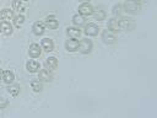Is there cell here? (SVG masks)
Masks as SVG:
<instances>
[{
    "label": "cell",
    "instance_id": "9a60e30c",
    "mask_svg": "<svg viewBox=\"0 0 157 118\" xmlns=\"http://www.w3.org/2000/svg\"><path fill=\"white\" fill-rule=\"evenodd\" d=\"M40 45L45 52H52L54 49V42L50 38H43L40 42Z\"/></svg>",
    "mask_w": 157,
    "mask_h": 118
},
{
    "label": "cell",
    "instance_id": "484cf974",
    "mask_svg": "<svg viewBox=\"0 0 157 118\" xmlns=\"http://www.w3.org/2000/svg\"><path fill=\"white\" fill-rule=\"evenodd\" d=\"M123 11H124V9H123L121 5H114L113 9H112V12H113L114 16H121Z\"/></svg>",
    "mask_w": 157,
    "mask_h": 118
},
{
    "label": "cell",
    "instance_id": "7c38bea8",
    "mask_svg": "<svg viewBox=\"0 0 157 118\" xmlns=\"http://www.w3.org/2000/svg\"><path fill=\"white\" fill-rule=\"evenodd\" d=\"M52 79H53V76H52V74H50V71L48 69L39 70V73H38V80H40L43 82H49V81H52Z\"/></svg>",
    "mask_w": 157,
    "mask_h": 118
},
{
    "label": "cell",
    "instance_id": "5bb4252c",
    "mask_svg": "<svg viewBox=\"0 0 157 118\" xmlns=\"http://www.w3.org/2000/svg\"><path fill=\"white\" fill-rule=\"evenodd\" d=\"M44 65H45V69L55 70L58 68V59L55 57H48L44 61Z\"/></svg>",
    "mask_w": 157,
    "mask_h": 118
},
{
    "label": "cell",
    "instance_id": "52a82bcc",
    "mask_svg": "<svg viewBox=\"0 0 157 118\" xmlns=\"http://www.w3.org/2000/svg\"><path fill=\"white\" fill-rule=\"evenodd\" d=\"M40 53H42V48L39 47V44L32 43V44L29 45V48H28V54H29V57H31L32 59L38 58V57L40 55Z\"/></svg>",
    "mask_w": 157,
    "mask_h": 118
},
{
    "label": "cell",
    "instance_id": "277c9868",
    "mask_svg": "<svg viewBox=\"0 0 157 118\" xmlns=\"http://www.w3.org/2000/svg\"><path fill=\"white\" fill-rule=\"evenodd\" d=\"M93 7H92V5L90 4V2H82L80 6H78V14L81 15V16H91L92 14H93Z\"/></svg>",
    "mask_w": 157,
    "mask_h": 118
},
{
    "label": "cell",
    "instance_id": "8fae6325",
    "mask_svg": "<svg viewBox=\"0 0 157 118\" xmlns=\"http://www.w3.org/2000/svg\"><path fill=\"white\" fill-rule=\"evenodd\" d=\"M119 23V27L120 28H124V30H131L134 27V22L131 18H128V17H120V20L118 21Z\"/></svg>",
    "mask_w": 157,
    "mask_h": 118
},
{
    "label": "cell",
    "instance_id": "4dcf8cb0",
    "mask_svg": "<svg viewBox=\"0 0 157 118\" xmlns=\"http://www.w3.org/2000/svg\"><path fill=\"white\" fill-rule=\"evenodd\" d=\"M23 1H28V0H23Z\"/></svg>",
    "mask_w": 157,
    "mask_h": 118
},
{
    "label": "cell",
    "instance_id": "e0dca14e",
    "mask_svg": "<svg viewBox=\"0 0 157 118\" xmlns=\"http://www.w3.org/2000/svg\"><path fill=\"white\" fill-rule=\"evenodd\" d=\"M107 28L109 30V31H112V32H117V31H119V23H118V20L117 18H109L108 20V23H107Z\"/></svg>",
    "mask_w": 157,
    "mask_h": 118
},
{
    "label": "cell",
    "instance_id": "7a4b0ae2",
    "mask_svg": "<svg viewBox=\"0 0 157 118\" xmlns=\"http://www.w3.org/2000/svg\"><path fill=\"white\" fill-rule=\"evenodd\" d=\"M92 47H93V44H92V41H91V39H81V41L78 42V50H80L82 54H88V53H91Z\"/></svg>",
    "mask_w": 157,
    "mask_h": 118
},
{
    "label": "cell",
    "instance_id": "cb8c5ba5",
    "mask_svg": "<svg viewBox=\"0 0 157 118\" xmlns=\"http://www.w3.org/2000/svg\"><path fill=\"white\" fill-rule=\"evenodd\" d=\"M12 9L17 12H22L25 10V6L22 4V0H12Z\"/></svg>",
    "mask_w": 157,
    "mask_h": 118
},
{
    "label": "cell",
    "instance_id": "f1b7e54d",
    "mask_svg": "<svg viewBox=\"0 0 157 118\" xmlns=\"http://www.w3.org/2000/svg\"><path fill=\"white\" fill-rule=\"evenodd\" d=\"M80 1H82V2H90V0H80Z\"/></svg>",
    "mask_w": 157,
    "mask_h": 118
},
{
    "label": "cell",
    "instance_id": "6da1fadb",
    "mask_svg": "<svg viewBox=\"0 0 157 118\" xmlns=\"http://www.w3.org/2000/svg\"><path fill=\"white\" fill-rule=\"evenodd\" d=\"M124 11H126V12H130V14H137L139 11H140V9H141V5H140V2H137V1H135V0H126L125 2H124Z\"/></svg>",
    "mask_w": 157,
    "mask_h": 118
},
{
    "label": "cell",
    "instance_id": "30bf717a",
    "mask_svg": "<svg viewBox=\"0 0 157 118\" xmlns=\"http://www.w3.org/2000/svg\"><path fill=\"white\" fill-rule=\"evenodd\" d=\"M12 25L10 23V21H1L0 22V32L4 33L5 36H10L12 33Z\"/></svg>",
    "mask_w": 157,
    "mask_h": 118
},
{
    "label": "cell",
    "instance_id": "603a6c76",
    "mask_svg": "<svg viewBox=\"0 0 157 118\" xmlns=\"http://www.w3.org/2000/svg\"><path fill=\"white\" fill-rule=\"evenodd\" d=\"M20 91H21V87H20V85H9V87H7V92L11 95V96H17L18 93H20Z\"/></svg>",
    "mask_w": 157,
    "mask_h": 118
},
{
    "label": "cell",
    "instance_id": "9c48e42d",
    "mask_svg": "<svg viewBox=\"0 0 157 118\" xmlns=\"http://www.w3.org/2000/svg\"><path fill=\"white\" fill-rule=\"evenodd\" d=\"M65 49L67 52H76L78 50V41L76 38H70L65 42Z\"/></svg>",
    "mask_w": 157,
    "mask_h": 118
},
{
    "label": "cell",
    "instance_id": "5b68a950",
    "mask_svg": "<svg viewBox=\"0 0 157 118\" xmlns=\"http://www.w3.org/2000/svg\"><path fill=\"white\" fill-rule=\"evenodd\" d=\"M98 31H99V28L94 23H86L85 28H83V33L88 37H96L98 34Z\"/></svg>",
    "mask_w": 157,
    "mask_h": 118
},
{
    "label": "cell",
    "instance_id": "7402d4cb",
    "mask_svg": "<svg viewBox=\"0 0 157 118\" xmlns=\"http://www.w3.org/2000/svg\"><path fill=\"white\" fill-rule=\"evenodd\" d=\"M31 87L34 92H40L42 88H43V85H42V81L40 80H32L31 81Z\"/></svg>",
    "mask_w": 157,
    "mask_h": 118
},
{
    "label": "cell",
    "instance_id": "4316f807",
    "mask_svg": "<svg viewBox=\"0 0 157 118\" xmlns=\"http://www.w3.org/2000/svg\"><path fill=\"white\" fill-rule=\"evenodd\" d=\"M9 104V101L5 97H0V108H6Z\"/></svg>",
    "mask_w": 157,
    "mask_h": 118
},
{
    "label": "cell",
    "instance_id": "d6986e66",
    "mask_svg": "<svg viewBox=\"0 0 157 118\" xmlns=\"http://www.w3.org/2000/svg\"><path fill=\"white\" fill-rule=\"evenodd\" d=\"M0 18H1L2 21H9V20L13 18V12H12V10H10V9H4V10H1V12H0Z\"/></svg>",
    "mask_w": 157,
    "mask_h": 118
},
{
    "label": "cell",
    "instance_id": "2e32d148",
    "mask_svg": "<svg viewBox=\"0 0 157 118\" xmlns=\"http://www.w3.org/2000/svg\"><path fill=\"white\" fill-rule=\"evenodd\" d=\"M66 34L70 37V38H78L80 34H81V30L76 26L74 27H67L66 28Z\"/></svg>",
    "mask_w": 157,
    "mask_h": 118
},
{
    "label": "cell",
    "instance_id": "d4e9b609",
    "mask_svg": "<svg viewBox=\"0 0 157 118\" xmlns=\"http://www.w3.org/2000/svg\"><path fill=\"white\" fill-rule=\"evenodd\" d=\"M25 23V16L22 14H18L16 16H13V25L16 27H21Z\"/></svg>",
    "mask_w": 157,
    "mask_h": 118
},
{
    "label": "cell",
    "instance_id": "8992f818",
    "mask_svg": "<svg viewBox=\"0 0 157 118\" xmlns=\"http://www.w3.org/2000/svg\"><path fill=\"white\" fill-rule=\"evenodd\" d=\"M44 25H45V27H48L49 30H55V28H58V26H59V21H58V18H56L54 15H49V16H47V17L44 18Z\"/></svg>",
    "mask_w": 157,
    "mask_h": 118
},
{
    "label": "cell",
    "instance_id": "4fadbf2b",
    "mask_svg": "<svg viewBox=\"0 0 157 118\" xmlns=\"http://www.w3.org/2000/svg\"><path fill=\"white\" fill-rule=\"evenodd\" d=\"M39 68H40L39 63L37 60H34V59H31V60H28L26 63V69H27L28 73H37L39 70Z\"/></svg>",
    "mask_w": 157,
    "mask_h": 118
},
{
    "label": "cell",
    "instance_id": "ffe728a7",
    "mask_svg": "<svg viewBox=\"0 0 157 118\" xmlns=\"http://www.w3.org/2000/svg\"><path fill=\"white\" fill-rule=\"evenodd\" d=\"M93 16H94V18L96 20H98V21H102V20H104L105 18V11L103 10V9H96V10H93V14H92Z\"/></svg>",
    "mask_w": 157,
    "mask_h": 118
},
{
    "label": "cell",
    "instance_id": "ac0fdd59",
    "mask_svg": "<svg viewBox=\"0 0 157 118\" xmlns=\"http://www.w3.org/2000/svg\"><path fill=\"white\" fill-rule=\"evenodd\" d=\"M13 80H15V74L12 71H10V70H5L4 71V75H2V81L5 84L10 85V84L13 82Z\"/></svg>",
    "mask_w": 157,
    "mask_h": 118
},
{
    "label": "cell",
    "instance_id": "83f0119b",
    "mask_svg": "<svg viewBox=\"0 0 157 118\" xmlns=\"http://www.w3.org/2000/svg\"><path fill=\"white\" fill-rule=\"evenodd\" d=\"M2 75H4V71L0 69V80H2Z\"/></svg>",
    "mask_w": 157,
    "mask_h": 118
},
{
    "label": "cell",
    "instance_id": "44dd1931",
    "mask_svg": "<svg viewBox=\"0 0 157 118\" xmlns=\"http://www.w3.org/2000/svg\"><path fill=\"white\" fill-rule=\"evenodd\" d=\"M72 22H74V25L76 27H80V26L85 25V18H83V16H81L80 14H77V15H74L72 16Z\"/></svg>",
    "mask_w": 157,
    "mask_h": 118
},
{
    "label": "cell",
    "instance_id": "f546056e",
    "mask_svg": "<svg viewBox=\"0 0 157 118\" xmlns=\"http://www.w3.org/2000/svg\"><path fill=\"white\" fill-rule=\"evenodd\" d=\"M135 1H137V2H140V1H142V0H135Z\"/></svg>",
    "mask_w": 157,
    "mask_h": 118
},
{
    "label": "cell",
    "instance_id": "3957f363",
    "mask_svg": "<svg viewBox=\"0 0 157 118\" xmlns=\"http://www.w3.org/2000/svg\"><path fill=\"white\" fill-rule=\"evenodd\" d=\"M102 41H103L105 44H114V43L117 42V37H115L114 32H112V31H109V30L107 28V30H104V31L102 32Z\"/></svg>",
    "mask_w": 157,
    "mask_h": 118
},
{
    "label": "cell",
    "instance_id": "ba28073f",
    "mask_svg": "<svg viewBox=\"0 0 157 118\" xmlns=\"http://www.w3.org/2000/svg\"><path fill=\"white\" fill-rule=\"evenodd\" d=\"M32 31H33V33H34L36 36H42V34L44 33V31H45V25H44V22H42V21H36V22L33 23V26H32Z\"/></svg>",
    "mask_w": 157,
    "mask_h": 118
}]
</instances>
